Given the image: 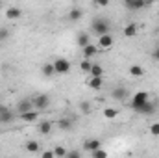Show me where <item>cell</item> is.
<instances>
[{
    "instance_id": "obj_22",
    "label": "cell",
    "mask_w": 159,
    "mask_h": 158,
    "mask_svg": "<svg viewBox=\"0 0 159 158\" xmlns=\"http://www.w3.org/2000/svg\"><path fill=\"white\" fill-rule=\"evenodd\" d=\"M50 130H52V123L50 121H41L39 123V132L41 134H50Z\"/></svg>"
},
{
    "instance_id": "obj_15",
    "label": "cell",
    "mask_w": 159,
    "mask_h": 158,
    "mask_svg": "<svg viewBox=\"0 0 159 158\" xmlns=\"http://www.w3.org/2000/svg\"><path fill=\"white\" fill-rule=\"evenodd\" d=\"M87 86H89L91 89H102L104 80L102 78H94V77H89V78H87Z\"/></svg>"
},
{
    "instance_id": "obj_32",
    "label": "cell",
    "mask_w": 159,
    "mask_h": 158,
    "mask_svg": "<svg viewBox=\"0 0 159 158\" xmlns=\"http://www.w3.org/2000/svg\"><path fill=\"white\" fill-rule=\"evenodd\" d=\"M41 158H56V155H54V151H52V149H46V151H43V153H41Z\"/></svg>"
},
{
    "instance_id": "obj_4",
    "label": "cell",
    "mask_w": 159,
    "mask_h": 158,
    "mask_svg": "<svg viewBox=\"0 0 159 158\" xmlns=\"http://www.w3.org/2000/svg\"><path fill=\"white\" fill-rule=\"evenodd\" d=\"M32 104H34V110H46L48 104H50V97L48 95H35L32 99Z\"/></svg>"
},
{
    "instance_id": "obj_23",
    "label": "cell",
    "mask_w": 159,
    "mask_h": 158,
    "mask_svg": "<svg viewBox=\"0 0 159 158\" xmlns=\"http://www.w3.org/2000/svg\"><path fill=\"white\" fill-rule=\"evenodd\" d=\"M80 19H81V9H80V7H72V9L69 11V21L74 22V21H80Z\"/></svg>"
},
{
    "instance_id": "obj_28",
    "label": "cell",
    "mask_w": 159,
    "mask_h": 158,
    "mask_svg": "<svg viewBox=\"0 0 159 158\" xmlns=\"http://www.w3.org/2000/svg\"><path fill=\"white\" fill-rule=\"evenodd\" d=\"M70 126H72L70 119H61V121H59V128H63V130H69Z\"/></svg>"
},
{
    "instance_id": "obj_3",
    "label": "cell",
    "mask_w": 159,
    "mask_h": 158,
    "mask_svg": "<svg viewBox=\"0 0 159 158\" xmlns=\"http://www.w3.org/2000/svg\"><path fill=\"white\" fill-rule=\"evenodd\" d=\"M54 69H56V75H67L70 71V62L65 60V58H56L54 60Z\"/></svg>"
},
{
    "instance_id": "obj_25",
    "label": "cell",
    "mask_w": 159,
    "mask_h": 158,
    "mask_svg": "<svg viewBox=\"0 0 159 158\" xmlns=\"http://www.w3.org/2000/svg\"><path fill=\"white\" fill-rule=\"evenodd\" d=\"M119 116V110H115V108H106L104 110V117L106 119H115Z\"/></svg>"
},
{
    "instance_id": "obj_30",
    "label": "cell",
    "mask_w": 159,
    "mask_h": 158,
    "mask_svg": "<svg viewBox=\"0 0 159 158\" xmlns=\"http://www.w3.org/2000/svg\"><path fill=\"white\" fill-rule=\"evenodd\" d=\"M150 134L152 136H159V123H152L150 125Z\"/></svg>"
},
{
    "instance_id": "obj_6",
    "label": "cell",
    "mask_w": 159,
    "mask_h": 158,
    "mask_svg": "<svg viewBox=\"0 0 159 158\" xmlns=\"http://www.w3.org/2000/svg\"><path fill=\"white\" fill-rule=\"evenodd\" d=\"M32 110H34L32 101L22 99V101H19V102H17V112H19V116H20V114H26V112H32Z\"/></svg>"
},
{
    "instance_id": "obj_5",
    "label": "cell",
    "mask_w": 159,
    "mask_h": 158,
    "mask_svg": "<svg viewBox=\"0 0 159 158\" xmlns=\"http://www.w3.org/2000/svg\"><path fill=\"white\" fill-rule=\"evenodd\" d=\"M96 47H98V48H102V50H107V48H111V47H113V36H111V34H106V36L98 37Z\"/></svg>"
},
{
    "instance_id": "obj_7",
    "label": "cell",
    "mask_w": 159,
    "mask_h": 158,
    "mask_svg": "<svg viewBox=\"0 0 159 158\" xmlns=\"http://www.w3.org/2000/svg\"><path fill=\"white\" fill-rule=\"evenodd\" d=\"M100 147H102L100 140H87V141H83V151H87V153H94Z\"/></svg>"
},
{
    "instance_id": "obj_13",
    "label": "cell",
    "mask_w": 159,
    "mask_h": 158,
    "mask_svg": "<svg viewBox=\"0 0 159 158\" xmlns=\"http://www.w3.org/2000/svg\"><path fill=\"white\" fill-rule=\"evenodd\" d=\"M137 24L135 22H129V24H126L124 26V37H135L137 36Z\"/></svg>"
},
{
    "instance_id": "obj_33",
    "label": "cell",
    "mask_w": 159,
    "mask_h": 158,
    "mask_svg": "<svg viewBox=\"0 0 159 158\" xmlns=\"http://www.w3.org/2000/svg\"><path fill=\"white\" fill-rule=\"evenodd\" d=\"M7 37H9V32L6 28H0V41H6Z\"/></svg>"
},
{
    "instance_id": "obj_20",
    "label": "cell",
    "mask_w": 159,
    "mask_h": 158,
    "mask_svg": "<svg viewBox=\"0 0 159 158\" xmlns=\"http://www.w3.org/2000/svg\"><path fill=\"white\" fill-rule=\"evenodd\" d=\"M129 75H131L133 78H141V77L144 75V69H143L141 65H131V67H129Z\"/></svg>"
},
{
    "instance_id": "obj_10",
    "label": "cell",
    "mask_w": 159,
    "mask_h": 158,
    "mask_svg": "<svg viewBox=\"0 0 159 158\" xmlns=\"http://www.w3.org/2000/svg\"><path fill=\"white\" fill-rule=\"evenodd\" d=\"M20 15H22V11H20V7H17V6H11V7L6 9V19H9V21H15V19H19Z\"/></svg>"
},
{
    "instance_id": "obj_26",
    "label": "cell",
    "mask_w": 159,
    "mask_h": 158,
    "mask_svg": "<svg viewBox=\"0 0 159 158\" xmlns=\"http://www.w3.org/2000/svg\"><path fill=\"white\" fill-rule=\"evenodd\" d=\"M91 67H93V62H91V60H83V62L80 63V69H81L83 73H91Z\"/></svg>"
},
{
    "instance_id": "obj_8",
    "label": "cell",
    "mask_w": 159,
    "mask_h": 158,
    "mask_svg": "<svg viewBox=\"0 0 159 158\" xmlns=\"http://www.w3.org/2000/svg\"><path fill=\"white\" fill-rule=\"evenodd\" d=\"M96 52H98V47H96V45H93V43H91V45H87L85 48H81V54H83V58H85V60L94 58V56H96Z\"/></svg>"
},
{
    "instance_id": "obj_1",
    "label": "cell",
    "mask_w": 159,
    "mask_h": 158,
    "mask_svg": "<svg viewBox=\"0 0 159 158\" xmlns=\"http://www.w3.org/2000/svg\"><path fill=\"white\" fill-rule=\"evenodd\" d=\"M93 32L98 36V37H102V36H106V34H109V22L106 21V19H102V17H98V19H94L93 21Z\"/></svg>"
},
{
    "instance_id": "obj_11",
    "label": "cell",
    "mask_w": 159,
    "mask_h": 158,
    "mask_svg": "<svg viewBox=\"0 0 159 158\" xmlns=\"http://www.w3.org/2000/svg\"><path fill=\"white\" fill-rule=\"evenodd\" d=\"M19 117L22 119L24 123H34L35 119H39V112H37V110H32V112H26V114H20Z\"/></svg>"
},
{
    "instance_id": "obj_35",
    "label": "cell",
    "mask_w": 159,
    "mask_h": 158,
    "mask_svg": "<svg viewBox=\"0 0 159 158\" xmlns=\"http://www.w3.org/2000/svg\"><path fill=\"white\" fill-rule=\"evenodd\" d=\"M96 6H100V7H106V6H107V2H106V0H98V2H96Z\"/></svg>"
},
{
    "instance_id": "obj_12",
    "label": "cell",
    "mask_w": 159,
    "mask_h": 158,
    "mask_svg": "<svg viewBox=\"0 0 159 158\" xmlns=\"http://www.w3.org/2000/svg\"><path fill=\"white\" fill-rule=\"evenodd\" d=\"M124 6H126L128 9H143V7L146 6V2H143V0H126Z\"/></svg>"
},
{
    "instance_id": "obj_21",
    "label": "cell",
    "mask_w": 159,
    "mask_h": 158,
    "mask_svg": "<svg viewBox=\"0 0 159 158\" xmlns=\"http://www.w3.org/2000/svg\"><path fill=\"white\" fill-rule=\"evenodd\" d=\"M78 45L81 47V48H85L87 45H91V37H89V34H85V32L78 34Z\"/></svg>"
},
{
    "instance_id": "obj_24",
    "label": "cell",
    "mask_w": 159,
    "mask_h": 158,
    "mask_svg": "<svg viewBox=\"0 0 159 158\" xmlns=\"http://www.w3.org/2000/svg\"><path fill=\"white\" fill-rule=\"evenodd\" d=\"M52 151H54L56 158H65V156H67V153H69V151H67V149H65L63 145H56V147H54Z\"/></svg>"
},
{
    "instance_id": "obj_19",
    "label": "cell",
    "mask_w": 159,
    "mask_h": 158,
    "mask_svg": "<svg viewBox=\"0 0 159 158\" xmlns=\"http://www.w3.org/2000/svg\"><path fill=\"white\" fill-rule=\"evenodd\" d=\"M91 77H94V78H102V75H104V69H102V65H98V63H93V67H91V73H89Z\"/></svg>"
},
{
    "instance_id": "obj_34",
    "label": "cell",
    "mask_w": 159,
    "mask_h": 158,
    "mask_svg": "<svg viewBox=\"0 0 159 158\" xmlns=\"http://www.w3.org/2000/svg\"><path fill=\"white\" fill-rule=\"evenodd\" d=\"M152 58H154L156 62H159V47H156V48H154V52H152Z\"/></svg>"
},
{
    "instance_id": "obj_2",
    "label": "cell",
    "mask_w": 159,
    "mask_h": 158,
    "mask_svg": "<svg viewBox=\"0 0 159 158\" xmlns=\"http://www.w3.org/2000/svg\"><path fill=\"white\" fill-rule=\"evenodd\" d=\"M146 102H150V95L146 93V91H139V93H135L133 95V99H131V110H137V108H141L143 104H146Z\"/></svg>"
},
{
    "instance_id": "obj_29",
    "label": "cell",
    "mask_w": 159,
    "mask_h": 158,
    "mask_svg": "<svg viewBox=\"0 0 159 158\" xmlns=\"http://www.w3.org/2000/svg\"><path fill=\"white\" fill-rule=\"evenodd\" d=\"M80 110H81L83 114H89V112H91V104H89L87 101H83V102L80 104Z\"/></svg>"
},
{
    "instance_id": "obj_17",
    "label": "cell",
    "mask_w": 159,
    "mask_h": 158,
    "mask_svg": "<svg viewBox=\"0 0 159 158\" xmlns=\"http://www.w3.org/2000/svg\"><path fill=\"white\" fill-rule=\"evenodd\" d=\"M41 73H43V77H54V75H56L54 63H44V65L41 67Z\"/></svg>"
},
{
    "instance_id": "obj_27",
    "label": "cell",
    "mask_w": 159,
    "mask_h": 158,
    "mask_svg": "<svg viewBox=\"0 0 159 158\" xmlns=\"http://www.w3.org/2000/svg\"><path fill=\"white\" fill-rule=\"evenodd\" d=\"M91 155H93V158H109L107 151H106V149H102V147H100V149H96V151H94V153H91Z\"/></svg>"
},
{
    "instance_id": "obj_9",
    "label": "cell",
    "mask_w": 159,
    "mask_h": 158,
    "mask_svg": "<svg viewBox=\"0 0 159 158\" xmlns=\"http://www.w3.org/2000/svg\"><path fill=\"white\" fill-rule=\"evenodd\" d=\"M135 112L141 114V116H152V114L156 112V104H154V102H146V104H143L141 108H137Z\"/></svg>"
},
{
    "instance_id": "obj_16",
    "label": "cell",
    "mask_w": 159,
    "mask_h": 158,
    "mask_svg": "<svg viewBox=\"0 0 159 158\" xmlns=\"http://www.w3.org/2000/svg\"><path fill=\"white\" fill-rule=\"evenodd\" d=\"M13 121H15V116H13L11 110L6 108L4 112H0V123H7V125H9V123H13Z\"/></svg>"
},
{
    "instance_id": "obj_14",
    "label": "cell",
    "mask_w": 159,
    "mask_h": 158,
    "mask_svg": "<svg viewBox=\"0 0 159 158\" xmlns=\"http://www.w3.org/2000/svg\"><path fill=\"white\" fill-rule=\"evenodd\" d=\"M111 97L113 99H117V101H124L126 97H128V89H124V87H115L113 91H111Z\"/></svg>"
},
{
    "instance_id": "obj_18",
    "label": "cell",
    "mask_w": 159,
    "mask_h": 158,
    "mask_svg": "<svg viewBox=\"0 0 159 158\" xmlns=\"http://www.w3.org/2000/svg\"><path fill=\"white\" fill-rule=\"evenodd\" d=\"M24 149H26L28 153H39L41 145H39V141H35V140H30V141L24 145Z\"/></svg>"
},
{
    "instance_id": "obj_31",
    "label": "cell",
    "mask_w": 159,
    "mask_h": 158,
    "mask_svg": "<svg viewBox=\"0 0 159 158\" xmlns=\"http://www.w3.org/2000/svg\"><path fill=\"white\" fill-rule=\"evenodd\" d=\"M65 158H81V153L76 151V149H72V151H69V153H67V156H65Z\"/></svg>"
}]
</instances>
